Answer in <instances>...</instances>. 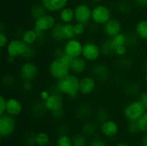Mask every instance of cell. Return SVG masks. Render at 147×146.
I'll return each instance as SVG.
<instances>
[{"mask_svg": "<svg viewBox=\"0 0 147 146\" xmlns=\"http://www.w3.org/2000/svg\"><path fill=\"white\" fill-rule=\"evenodd\" d=\"M138 100L141 102V104L147 109V92H142L139 95Z\"/></svg>", "mask_w": 147, "mask_h": 146, "instance_id": "40", "label": "cell"}, {"mask_svg": "<svg viewBox=\"0 0 147 146\" xmlns=\"http://www.w3.org/2000/svg\"><path fill=\"white\" fill-rule=\"evenodd\" d=\"M17 128V122L15 117L7 114L0 115V137L2 139H7L12 137Z\"/></svg>", "mask_w": 147, "mask_h": 146, "instance_id": "8", "label": "cell"}, {"mask_svg": "<svg viewBox=\"0 0 147 146\" xmlns=\"http://www.w3.org/2000/svg\"><path fill=\"white\" fill-rule=\"evenodd\" d=\"M55 146H73L72 137H71L67 133L59 134L55 140Z\"/></svg>", "mask_w": 147, "mask_h": 146, "instance_id": "26", "label": "cell"}, {"mask_svg": "<svg viewBox=\"0 0 147 146\" xmlns=\"http://www.w3.org/2000/svg\"><path fill=\"white\" fill-rule=\"evenodd\" d=\"M6 106H7V98L4 96H0V115L6 114Z\"/></svg>", "mask_w": 147, "mask_h": 146, "instance_id": "39", "label": "cell"}, {"mask_svg": "<svg viewBox=\"0 0 147 146\" xmlns=\"http://www.w3.org/2000/svg\"><path fill=\"white\" fill-rule=\"evenodd\" d=\"M92 76H94L96 78V80H106L109 77V70L105 65H95L92 68Z\"/></svg>", "mask_w": 147, "mask_h": 146, "instance_id": "21", "label": "cell"}, {"mask_svg": "<svg viewBox=\"0 0 147 146\" xmlns=\"http://www.w3.org/2000/svg\"><path fill=\"white\" fill-rule=\"evenodd\" d=\"M50 33V37L53 40L61 42V41H65L64 33H63V23L60 22H58L57 24L54 26V28L49 32Z\"/></svg>", "mask_w": 147, "mask_h": 146, "instance_id": "24", "label": "cell"}, {"mask_svg": "<svg viewBox=\"0 0 147 146\" xmlns=\"http://www.w3.org/2000/svg\"><path fill=\"white\" fill-rule=\"evenodd\" d=\"M141 146H147V133H144L141 140Z\"/></svg>", "mask_w": 147, "mask_h": 146, "instance_id": "44", "label": "cell"}, {"mask_svg": "<svg viewBox=\"0 0 147 146\" xmlns=\"http://www.w3.org/2000/svg\"><path fill=\"white\" fill-rule=\"evenodd\" d=\"M75 22L88 25L92 22V8L85 3H80L74 7Z\"/></svg>", "mask_w": 147, "mask_h": 146, "instance_id": "13", "label": "cell"}, {"mask_svg": "<svg viewBox=\"0 0 147 146\" xmlns=\"http://www.w3.org/2000/svg\"><path fill=\"white\" fill-rule=\"evenodd\" d=\"M88 146H109L108 142L104 139V138L94 137L90 139Z\"/></svg>", "mask_w": 147, "mask_h": 146, "instance_id": "33", "label": "cell"}, {"mask_svg": "<svg viewBox=\"0 0 147 146\" xmlns=\"http://www.w3.org/2000/svg\"><path fill=\"white\" fill-rule=\"evenodd\" d=\"M71 60V59L65 54L55 56V58L49 63L48 65V73L50 77L53 79L59 81L70 74Z\"/></svg>", "mask_w": 147, "mask_h": 146, "instance_id": "3", "label": "cell"}, {"mask_svg": "<svg viewBox=\"0 0 147 146\" xmlns=\"http://www.w3.org/2000/svg\"><path fill=\"white\" fill-rule=\"evenodd\" d=\"M127 132L129 135L136 136L140 133H141L138 121H129L127 125Z\"/></svg>", "mask_w": 147, "mask_h": 146, "instance_id": "32", "label": "cell"}, {"mask_svg": "<svg viewBox=\"0 0 147 146\" xmlns=\"http://www.w3.org/2000/svg\"><path fill=\"white\" fill-rule=\"evenodd\" d=\"M57 19L53 13L47 12L40 17L34 19V28L40 34L50 32L57 24Z\"/></svg>", "mask_w": 147, "mask_h": 146, "instance_id": "7", "label": "cell"}, {"mask_svg": "<svg viewBox=\"0 0 147 146\" xmlns=\"http://www.w3.org/2000/svg\"><path fill=\"white\" fill-rule=\"evenodd\" d=\"M9 41V40L8 35L6 34V33L3 30H1L0 31V47L2 49H5Z\"/></svg>", "mask_w": 147, "mask_h": 146, "instance_id": "37", "label": "cell"}, {"mask_svg": "<svg viewBox=\"0 0 147 146\" xmlns=\"http://www.w3.org/2000/svg\"><path fill=\"white\" fill-rule=\"evenodd\" d=\"M92 1L95 2V3H100L103 2V0H92Z\"/></svg>", "mask_w": 147, "mask_h": 146, "instance_id": "47", "label": "cell"}, {"mask_svg": "<svg viewBox=\"0 0 147 146\" xmlns=\"http://www.w3.org/2000/svg\"><path fill=\"white\" fill-rule=\"evenodd\" d=\"M135 35L144 40H147V19L140 20L134 27Z\"/></svg>", "mask_w": 147, "mask_h": 146, "instance_id": "23", "label": "cell"}, {"mask_svg": "<svg viewBox=\"0 0 147 146\" xmlns=\"http://www.w3.org/2000/svg\"><path fill=\"white\" fill-rule=\"evenodd\" d=\"M47 112L50 113L54 120H59L64 115V100L63 96L58 91L51 93L47 100L44 102Z\"/></svg>", "mask_w": 147, "mask_h": 146, "instance_id": "4", "label": "cell"}, {"mask_svg": "<svg viewBox=\"0 0 147 146\" xmlns=\"http://www.w3.org/2000/svg\"><path fill=\"white\" fill-rule=\"evenodd\" d=\"M34 140L36 146H48L51 143V137L48 133L40 131L34 133Z\"/></svg>", "mask_w": 147, "mask_h": 146, "instance_id": "25", "label": "cell"}, {"mask_svg": "<svg viewBox=\"0 0 147 146\" xmlns=\"http://www.w3.org/2000/svg\"><path fill=\"white\" fill-rule=\"evenodd\" d=\"M33 87V82H22V89L25 91H30Z\"/></svg>", "mask_w": 147, "mask_h": 146, "instance_id": "42", "label": "cell"}, {"mask_svg": "<svg viewBox=\"0 0 147 146\" xmlns=\"http://www.w3.org/2000/svg\"><path fill=\"white\" fill-rule=\"evenodd\" d=\"M127 52V46H120L115 48V54L119 57H124Z\"/></svg>", "mask_w": 147, "mask_h": 146, "instance_id": "38", "label": "cell"}, {"mask_svg": "<svg viewBox=\"0 0 147 146\" xmlns=\"http://www.w3.org/2000/svg\"><path fill=\"white\" fill-rule=\"evenodd\" d=\"M50 95H51V92H49V91L47 90V89H43V90H41V91L40 92L39 97H40V101L45 102L46 100L48 99V97L50 96Z\"/></svg>", "mask_w": 147, "mask_h": 146, "instance_id": "41", "label": "cell"}, {"mask_svg": "<svg viewBox=\"0 0 147 146\" xmlns=\"http://www.w3.org/2000/svg\"><path fill=\"white\" fill-rule=\"evenodd\" d=\"M45 34H40L38 33L34 28H28L24 30L22 34H21V39L28 45L29 46H34L36 44L41 37H43Z\"/></svg>", "mask_w": 147, "mask_h": 146, "instance_id": "18", "label": "cell"}, {"mask_svg": "<svg viewBox=\"0 0 147 146\" xmlns=\"http://www.w3.org/2000/svg\"><path fill=\"white\" fill-rule=\"evenodd\" d=\"M97 132H99V126H97L96 123L93 121H85L82 126L81 133L89 139L96 137Z\"/></svg>", "mask_w": 147, "mask_h": 146, "instance_id": "22", "label": "cell"}, {"mask_svg": "<svg viewBox=\"0 0 147 146\" xmlns=\"http://www.w3.org/2000/svg\"><path fill=\"white\" fill-rule=\"evenodd\" d=\"M111 9L104 3H96L92 8V22L98 26H103L112 18Z\"/></svg>", "mask_w": 147, "mask_h": 146, "instance_id": "6", "label": "cell"}, {"mask_svg": "<svg viewBox=\"0 0 147 146\" xmlns=\"http://www.w3.org/2000/svg\"><path fill=\"white\" fill-rule=\"evenodd\" d=\"M74 30L76 37H80L84 35L86 32V25L80 23V22H75L74 23Z\"/></svg>", "mask_w": 147, "mask_h": 146, "instance_id": "35", "label": "cell"}, {"mask_svg": "<svg viewBox=\"0 0 147 146\" xmlns=\"http://www.w3.org/2000/svg\"><path fill=\"white\" fill-rule=\"evenodd\" d=\"M40 3L49 13H59L62 9L68 6L70 0H39Z\"/></svg>", "mask_w": 147, "mask_h": 146, "instance_id": "16", "label": "cell"}, {"mask_svg": "<svg viewBox=\"0 0 147 146\" xmlns=\"http://www.w3.org/2000/svg\"><path fill=\"white\" fill-rule=\"evenodd\" d=\"M128 40H129L128 36L123 32H121V34H119L115 35V37L111 38V41H112V44H113L115 48L117 47V46H120L127 45Z\"/></svg>", "mask_w": 147, "mask_h": 146, "instance_id": "27", "label": "cell"}, {"mask_svg": "<svg viewBox=\"0 0 147 146\" xmlns=\"http://www.w3.org/2000/svg\"><path fill=\"white\" fill-rule=\"evenodd\" d=\"M102 27V32L107 38H113L122 32V24L117 18L112 17Z\"/></svg>", "mask_w": 147, "mask_h": 146, "instance_id": "15", "label": "cell"}, {"mask_svg": "<svg viewBox=\"0 0 147 146\" xmlns=\"http://www.w3.org/2000/svg\"><path fill=\"white\" fill-rule=\"evenodd\" d=\"M59 20L62 23H73L75 22V13L74 8L66 6L62 9L59 13Z\"/></svg>", "mask_w": 147, "mask_h": 146, "instance_id": "20", "label": "cell"}, {"mask_svg": "<svg viewBox=\"0 0 147 146\" xmlns=\"http://www.w3.org/2000/svg\"><path fill=\"white\" fill-rule=\"evenodd\" d=\"M108 115H107V113L105 110L103 109H100L98 110L96 113V120L100 124L102 122H103L104 120H108Z\"/></svg>", "mask_w": 147, "mask_h": 146, "instance_id": "36", "label": "cell"}, {"mask_svg": "<svg viewBox=\"0 0 147 146\" xmlns=\"http://www.w3.org/2000/svg\"><path fill=\"white\" fill-rule=\"evenodd\" d=\"M146 108L137 99L129 102L123 108V116L125 120L129 121H138L145 114Z\"/></svg>", "mask_w": 147, "mask_h": 146, "instance_id": "5", "label": "cell"}, {"mask_svg": "<svg viewBox=\"0 0 147 146\" xmlns=\"http://www.w3.org/2000/svg\"><path fill=\"white\" fill-rule=\"evenodd\" d=\"M115 146H131L129 144H127V142H119L117 143Z\"/></svg>", "mask_w": 147, "mask_h": 146, "instance_id": "45", "label": "cell"}, {"mask_svg": "<svg viewBox=\"0 0 147 146\" xmlns=\"http://www.w3.org/2000/svg\"><path fill=\"white\" fill-rule=\"evenodd\" d=\"M144 82H145L146 85L147 86V71H146V73H145V76H144Z\"/></svg>", "mask_w": 147, "mask_h": 146, "instance_id": "46", "label": "cell"}, {"mask_svg": "<svg viewBox=\"0 0 147 146\" xmlns=\"http://www.w3.org/2000/svg\"><path fill=\"white\" fill-rule=\"evenodd\" d=\"M136 5L140 7H147V0H134Z\"/></svg>", "mask_w": 147, "mask_h": 146, "instance_id": "43", "label": "cell"}, {"mask_svg": "<svg viewBox=\"0 0 147 146\" xmlns=\"http://www.w3.org/2000/svg\"><path fill=\"white\" fill-rule=\"evenodd\" d=\"M102 55L101 46L94 41H87L84 43L82 57L88 63H95L99 60Z\"/></svg>", "mask_w": 147, "mask_h": 146, "instance_id": "10", "label": "cell"}, {"mask_svg": "<svg viewBox=\"0 0 147 146\" xmlns=\"http://www.w3.org/2000/svg\"><path fill=\"white\" fill-rule=\"evenodd\" d=\"M96 78L92 75H85L80 77V95L87 96L94 93L96 89Z\"/></svg>", "mask_w": 147, "mask_h": 146, "instance_id": "14", "label": "cell"}, {"mask_svg": "<svg viewBox=\"0 0 147 146\" xmlns=\"http://www.w3.org/2000/svg\"><path fill=\"white\" fill-rule=\"evenodd\" d=\"M23 109H24L23 104L18 98L16 97L7 98V106H6L7 114L16 118L22 114Z\"/></svg>", "mask_w": 147, "mask_h": 146, "instance_id": "17", "label": "cell"}, {"mask_svg": "<svg viewBox=\"0 0 147 146\" xmlns=\"http://www.w3.org/2000/svg\"><path fill=\"white\" fill-rule=\"evenodd\" d=\"M8 58L17 59H23L29 60L34 56V48L33 46L26 44L21 38H15L9 40L5 47Z\"/></svg>", "mask_w": 147, "mask_h": 146, "instance_id": "1", "label": "cell"}, {"mask_svg": "<svg viewBox=\"0 0 147 146\" xmlns=\"http://www.w3.org/2000/svg\"><path fill=\"white\" fill-rule=\"evenodd\" d=\"M55 89L62 96L76 98L80 94V77L71 72L64 78L56 81Z\"/></svg>", "mask_w": 147, "mask_h": 146, "instance_id": "2", "label": "cell"}, {"mask_svg": "<svg viewBox=\"0 0 147 146\" xmlns=\"http://www.w3.org/2000/svg\"><path fill=\"white\" fill-rule=\"evenodd\" d=\"M138 124L141 133L144 134L147 133V109L146 110L145 114L141 116V118L138 120Z\"/></svg>", "mask_w": 147, "mask_h": 146, "instance_id": "34", "label": "cell"}, {"mask_svg": "<svg viewBox=\"0 0 147 146\" xmlns=\"http://www.w3.org/2000/svg\"><path fill=\"white\" fill-rule=\"evenodd\" d=\"M63 33L65 40H70L76 37L74 30V23H63Z\"/></svg>", "mask_w": 147, "mask_h": 146, "instance_id": "30", "label": "cell"}, {"mask_svg": "<svg viewBox=\"0 0 147 146\" xmlns=\"http://www.w3.org/2000/svg\"><path fill=\"white\" fill-rule=\"evenodd\" d=\"M47 11L45 9V8H44L40 3H38V4L34 5V6L31 8L30 15H31V16H32L34 19H36V18L40 17V15H44V14L47 13Z\"/></svg>", "mask_w": 147, "mask_h": 146, "instance_id": "31", "label": "cell"}, {"mask_svg": "<svg viewBox=\"0 0 147 146\" xmlns=\"http://www.w3.org/2000/svg\"><path fill=\"white\" fill-rule=\"evenodd\" d=\"M101 49H102V55L109 56L111 54H115V47L112 44L111 39H109V38H107V40H105L102 43Z\"/></svg>", "mask_w": 147, "mask_h": 146, "instance_id": "29", "label": "cell"}, {"mask_svg": "<svg viewBox=\"0 0 147 146\" xmlns=\"http://www.w3.org/2000/svg\"><path fill=\"white\" fill-rule=\"evenodd\" d=\"M39 74V68L37 65L31 61L26 60L19 68V77L22 82H33Z\"/></svg>", "mask_w": 147, "mask_h": 146, "instance_id": "9", "label": "cell"}, {"mask_svg": "<svg viewBox=\"0 0 147 146\" xmlns=\"http://www.w3.org/2000/svg\"><path fill=\"white\" fill-rule=\"evenodd\" d=\"M120 130L121 128L119 123L113 119L109 118L108 120L99 124V133L104 139H115L118 136Z\"/></svg>", "mask_w": 147, "mask_h": 146, "instance_id": "11", "label": "cell"}, {"mask_svg": "<svg viewBox=\"0 0 147 146\" xmlns=\"http://www.w3.org/2000/svg\"><path fill=\"white\" fill-rule=\"evenodd\" d=\"M89 143H90L89 138L86 137L82 133H77L72 137V145H73V146H88Z\"/></svg>", "mask_w": 147, "mask_h": 146, "instance_id": "28", "label": "cell"}, {"mask_svg": "<svg viewBox=\"0 0 147 146\" xmlns=\"http://www.w3.org/2000/svg\"><path fill=\"white\" fill-rule=\"evenodd\" d=\"M84 43L78 39V37L67 40L65 41L63 46V51L65 55L71 59L82 57Z\"/></svg>", "mask_w": 147, "mask_h": 146, "instance_id": "12", "label": "cell"}, {"mask_svg": "<svg viewBox=\"0 0 147 146\" xmlns=\"http://www.w3.org/2000/svg\"><path fill=\"white\" fill-rule=\"evenodd\" d=\"M70 67L71 73H74L76 75H81L86 71L88 68V62L83 57L71 59Z\"/></svg>", "mask_w": 147, "mask_h": 146, "instance_id": "19", "label": "cell"}]
</instances>
